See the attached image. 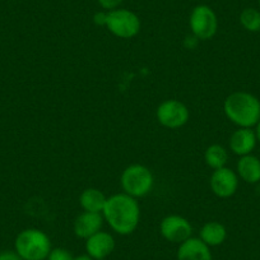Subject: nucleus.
Instances as JSON below:
<instances>
[{"label": "nucleus", "instance_id": "f257e3e1", "mask_svg": "<svg viewBox=\"0 0 260 260\" xmlns=\"http://www.w3.org/2000/svg\"><path fill=\"white\" fill-rule=\"evenodd\" d=\"M102 216L112 231L121 236H127L138 227L141 221V207L136 198L125 192H119L107 198Z\"/></svg>", "mask_w": 260, "mask_h": 260}, {"label": "nucleus", "instance_id": "f03ea898", "mask_svg": "<svg viewBox=\"0 0 260 260\" xmlns=\"http://www.w3.org/2000/svg\"><path fill=\"white\" fill-rule=\"evenodd\" d=\"M223 111L232 124L239 127H252L260 120V101L252 93L237 91L226 97Z\"/></svg>", "mask_w": 260, "mask_h": 260}, {"label": "nucleus", "instance_id": "7ed1b4c3", "mask_svg": "<svg viewBox=\"0 0 260 260\" xmlns=\"http://www.w3.org/2000/svg\"><path fill=\"white\" fill-rule=\"evenodd\" d=\"M14 251L23 260H46L51 251V241L41 230L26 229L17 235Z\"/></svg>", "mask_w": 260, "mask_h": 260}, {"label": "nucleus", "instance_id": "20e7f679", "mask_svg": "<svg viewBox=\"0 0 260 260\" xmlns=\"http://www.w3.org/2000/svg\"><path fill=\"white\" fill-rule=\"evenodd\" d=\"M125 194L133 198H143L153 189L154 177L151 170L144 165L134 164L127 166L120 177Z\"/></svg>", "mask_w": 260, "mask_h": 260}, {"label": "nucleus", "instance_id": "39448f33", "mask_svg": "<svg viewBox=\"0 0 260 260\" xmlns=\"http://www.w3.org/2000/svg\"><path fill=\"white\" fill-rule=\"evenodd\" d=\"M141 26L139 17L129 9L117 8L107 12L105 27L119 39H133L139 34Z\"/></svg>", "mask_w": 260, "mask_h": 260}, {"label": "nucleus", "instance_id": "423d86ee", "mask_svg": "<svg viewBox=\"0 0 260 260\" xmlns=\"http://www.w3.org/2000/svg\"><path fill=\"white\" fill-rule=\"evenodd\" d=\"M189 26L192 36L201 41L213 39L218 29V18L216 12L206 4L194 7L189 17Z\"/></svg>", "mask_w": 260, "mask_h": 260}, {"label": "nucleus", "instance_id": "0eeeda50", "mask_svg": "<svg viewBox=\"0 0 260 260\" xmlns=\"http://www.w3.org/2000/svg\"><path fill=\"white\" fill-rule=\"evenodd\" d=\"M157 121L167 129H179L189 121L190 112L179 100H166L156 110Z\"/></svg>", "mask_w": 260, "mask_h": 260}, {"label": "nucleus", "instance_id": "6e6552de", "mask_svg": "<svg viewBox=\"0 0 260 260\" xmlns=\"http://www.w3.org/2000/svg\"><path fill=\"white\" fill-rule=\"evenodd\" d=\"M159 232L167 241L181 244L191 237L192 226L185 217L179 214H170L161 221Z\"/></svg>", "mask_w": 260, "mask_h": 260}, {"label": "nucleus", "instance_id": "1a4fd4ad", "mask_svg": "<svg viewBox=\"0 0 260 260\" xmlns=\"http://www.w3.org/2000/svg\"><path fill=\"white\" fill-rule=\"evenodd\" d=\"M209 184L213 194L218 198H230L237 191L239 176L236 172L224 166L222 169L213 170Z\"/></svg>", "mask_w": 260, "mask_h": 260}, {"label": "nucleus", "instance_id": "9d476101", "mask_svg": "<svg viewBox=\"0 0 260 260\" xmlns=\"http://www.w3.org/2000/svg\"><path fill=\"white\" fill-rule=\"evenodd\" d=\"M115 249V239L109 232L99 231L86 240L87 255L94 260H105Z\"/></svg>", "mask_w": 260, "mask_h": 260}, {"label": "nucleus", "instance_id": "9b49d317", "mask_svg": "<svg viewBox=\"0 0 260 260\" xmlns=\"http://www.w3.org/2000/svg\"><path fill=\"white\" fill-rule=\"evenodd\" d=\"M256 143V134L252 127H239L230 137V149L240 157L251 154Z\"/></svg>", "mask_w": 260, "mask_h": 260}, {"label": "nucleus", "instance_id": "f8f14e48", "mask_svg": "<svg viewBox=\"0 0 260 260\" xmlns=\"http://www.w3.org/2000/svg\"><path fill=\"white\" fill-rule=\"evenodd\" d=\"M177 260H213L211 247L199 237H190L177 249Z\"/></svg>", "mask_w": 260, "mask_h": 260}, {"label": "nucleus", "instance_id": "ddd939ff", "mask_svg": "<svg viewBox=\"0 0 260 260\" xmlns=\"http://www.w3.org/2000/svg\"><path fill=\"white\" fill-rule=\"evenodd\" d=\"M102 224H104V216L101 213L83 212L74 221V234L79 239L87 240L92 235L101 231Z\"/></svg>", "mask_w": 260, "mask_h": 260}, {"label": "nucleus", "instance_id": "4468645a", "mask_svg": "<svg viewBox=\"0 0 260 260\" xmlns=\"http://www.w3.org/2000/svg\"><path fill=\"white\" fill-rule=\"evenodd\" d=\"M237 176L247 184L260 182V159L254 154L240 157L237 161Z\"/></svg>", "mask_w": 260, "mask_h": 260}, {"label": "nucleus", "instance_id": "2eb2a0df", "mask_svg": "<svg viewBox=\"0 0 260 260\" xmlns=\"http://www.w3.org/2000/svg\"><path fill=\"white\" fill-rule=\"evenodd\" d=\"M227 237V230L224 224L221 222L211 221L203 224V227L199 231V239L208 245L209 247L219 246L224 242Z\"/></svg>", "mask_w": 260, "mask_h": 260}, {"label": "nucleus", "instance_id": "dca6fc26", "mask_svg": "<svg viewBox=\"0 0 260 260\" xmlns=\"http://www.w3.org/2000/svg\"><path fill=\"white\" fill-rule=\"evenodd\" d=\"M106 201V195L96 187L84 189L79 197V204L83 208V211L93 212V213H102Z\"/></svg>", "mask_w": 260, "mask_h": 260}, {"label": "nucleus", "instance_id": "f3484780", "mask_svg": "<svg viewBox=\"0 0 260 260\" xmlns=\"http://www.w3.org/2000/svg\"><path fill=\"white\" fill-rule=\"evenodd\" d=\"M204 161L211 169H222L226 166L227 161H229V153L221 144H212L204 152Z\"/></svg>", "mask_w": 260, "mask_h": 260}, {"label": "nucleus", "instance_id": "a211bd4d", "mask_svg": "<svg viewBox=\"0 0 260 260\" xmlns=\"http://www.w3.org/2000/svg\"><path fill=\"white\" fill-rule=\"evenodd\" d=\"M240 24L249 32H260V9L245 8L240 13Z\"/></svg>", "mask_w": 260, "mask_h": 260}, {"label": "nucleus", "instance_id": "6ab92c4d", "mask_svg": "<svg viewBox=\"0 0 260 260\" xmlns=\"http://www.w3.org/2000/svg\"><path fill=\"white\" fill-rule=\"evenodd\" d=\"M46 260H74V257L67 249L56 247V249H51Z\"/></svg>", "mask_w": 260, "mask_h": 260}, {"label": "nucleus", "instance_id": "aec40b11", "mask_svg": "<svg viewBox=\"0 0 260 260\" xmlns=\"http://www.w3.org/2000/svg\"><path fill=\"white\" fill-rule=\"evenodd\" d=\"M104 11L110 12V11H115V9L120 8V6L122 4L124 0H97Z\"/></svg>", "mask_w": 260, "mask_h": 260}, {"label": "nucleus", "instance_id": "412c9836", "mask_svg": "<svg viewBox=\"0 0 260 260\" xmlns=\"http://www.w3.org/2000/svg\"><path fill=\"white\" fill-rule=\"evenodd\" d=\"M0 260H23L16 251H11V250H7V251L0 252Z\"/></svg>", "mask_w": 260, "mask_h": 260}, {"label": "nucleus", "instance_id": "4be33fe9", "mask_svg": "<svg viewBox=\"0 0 260 260\" xmlns=\"http://www.w3.org/2000/svg\"><path fill=\"white\" fill-rule=\"evenodd\" d=\"M106 16H107V12H97L96 14L93 16V21L94 23L99 24V26H105L106 24Z\"/></svg>", "mask_w": 260, "mask_h": 260}, {"label": "nucleus", "instance_id": "5701e85b", "mask_svg": "<svg viewBox=\"0 0 260 260\" xmlns=\"http://www.w3.org/2000/svg\"><path fill=\"white\" fill-rule=\"evenodd\" d=\"M255 134H256V139L260 143V120L256 125H255Z\"/></svg>", "mask_w": 260, "mask_h": 260}, {"label": "nucleus", "instance_id": "b1692460", "mask_svg": "<svg viewBox=\"0 0 260 260\" xmlns=\"http://www.w3.org/2000/svg\"><path fill=\"white\" fill-rule=\"evenodd\" d=\"M74 260H94V259H92L89 255L86 254V255H79V256L74 257Z\"/></svg>", "mask_w": 260, "mask_h": 260}, {"label": "nucleus", "instance_id": "393cba45", "mask_svg": "<svg viewBox=\"0 0 260 260\" xmlns=\"http://www.w3.org/2000/svg\"><path fill=\"white\" fill-rule=\"evenodd\" d=\"M257 4H259V9H260V0H257Z\"/></svg>", "mask_w": 260, "mask_h": 260}]
</instances>
